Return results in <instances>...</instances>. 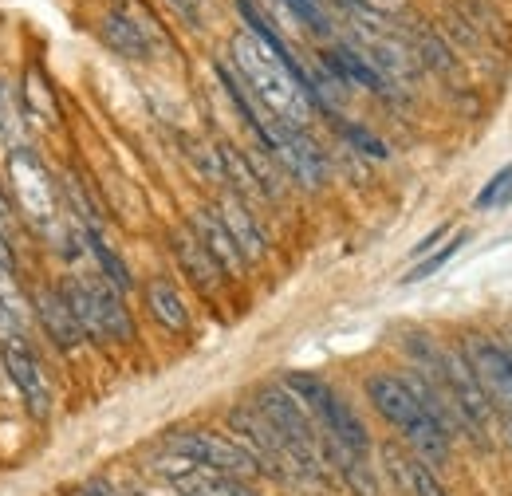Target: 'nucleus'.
<instances>
[{"mask_svg": "<svg viewBox=\"0 0 512 496\" xmlns=\"http://www.w3.org/2000/svg\"><path fill=\"white\" fill-rule=\"evenodd\" d=\"M229 56L237 67V79L253 91L256 107L264 115H272L276 123L304 130L312 119V95L304 91V83L288 71V63L276 60L253 32H237L229 44Z\"/></svg>", "mask_w": 512, "mask_h": 496, "instance_id": "f257e3e1", "label": "nucleus"}, {"mask_svg": "<svg viewBox=\"0 0 512 496\" xmlns=\"http://www.w3.org/2000/svg\"><path fill=\"white\" fill-rule=\"evenodd\" d=\"M367 398H371V406L383 414L386 422L418 449V457H422L426 465H446L449 434L418 406V398L410 394V386H406L402 378H394V374H375V378H367Z\"/></svg>", "mask_w": 512, "mask_h": 496, "instance_id": "f03ea898", "label": "nucleus"}, {"mask_svg": "<svg viewBox=\"0 0 512 496\" xmlns=\"http://www.w3.org/2000/svg\"><path fill=\"white\" fill-rule=\"evenodd\" d=\"M8 186H12L20 217L36 233H44V237L56 233V225H60V193H56V182H52L44 158L32 146H12L8 150Z\"/></svg>", "mask_w": 512, "mask_h": 496, "instance_id": "7ed1b4c3", "label": "nucleus"}, {"mask_svg": "<svg viewBox=\"0 0 512 496\" xmlns=\"http://www.w3.org/2000/svg\"><path fill=\"white\" fill-rule=\"evenodd\" d=\"M60 292H64L67 308L75 311L87 339H95V343H130L134 339L130 311L123 308V296L111 284H87V280L71 276L64 280Z\"/></svg>", "mask_w": 512, "mask_h": 496, "instance_id": "20e7f679", "label": "nucleus"}, {"mask_svg": "<svg viewBox=\"0 0 512 496\" xmlns=\"http://www.w3.org/2000/svg\"><path fill=\"white\" fill-rule=\"evenodd\" d=\"M166 445H170V453L186 457L193 465H205V469H213V473H221V477H229V481L260 473L253 453H249L241 441H233V437L209 434V430H182V434L166 437Z\"/></svg>", "mask_w": 512, "mask_h": 496, "instance_id": "39448f33", "label": "nucleus"}, {"mask_svg": "<svg viewBox=\"0 0 512 496\" xmlns=\"http://www.w3.org/2000/svg\"><path fill=\"white\" fill-rule=\"evenodd\" d=\"M260 138V150H268L300 186L316 189L323 186V178H327V162H323L320 146L304 134V130H296V126H284L276 123L272 115H268V123L264 130L256 134Z\"/></svg>", "mask_w": 512, "mask_h": 496, "instance_id": "423d86ee", "label": "nucleus"}, {"mask_svg": "<svg viewBox=\"0 0 512 496\" xmlns=\"http://www.w3.org/2000/svg\"><path fill=\"white\" fill-rule=\"evenodd\" d=\"M0 359H4L8 382L24 398V410L36 422H48V414H52V386H48V374L40 367V359L32 355V347L24 339H12V343L0 347Z\"/></svg>", "mask_w": 512, "mask_h": 496, "instance_id": "0eeeda50", "label": "nucleus"}, {"mask_svg": "<svg viewBox=\"0 0 512 496\" xmlns=\"http://www.w3.org/2000/svg\"><path fill=\"white\" fill-rule=\"evenodd\" d=\"M229 426H233L237 441L253 453V461L260 469H268V473H276V477H280V473H296L284 437L272 430V422H268L256 406H237V410L229 414Z\"/></svg>", "mask_w": 512, "mask_h": 496, "instance_id": "6e6552de", "label": "nucleus"}, {"mask_svg": "<svg viewBox=\"0 0 512 496\" xmlns=\"http://www.w3.org/2000/svg\"><path fill=\"white\" fill-rule=\"evenodd\" d=\"M465 359L477 374L489 406H501V410H512V359L509 351L497 343V339H485V335H473L465 343Z\"/></svg>", "mask_w": 512, "mask_h": 496, "instance_id": "1a4fd4ad", "label": "nucleus"}, {"mask_svg": "<svg viewBox=\"0 0 512 496\" xmlns=\"http://www.w3.org/2000/svg\"><path fill=\"white\" fill-rule=\"evenodd\" d=\"M170 245H174V256H178L182 272L190 276L201 292H217V288H221V276H225V272H221V264L209 256V248L197 241L193 229H174V233H170Z\"/></svg>", "mask_w": 512, "mask_h": 496, "instance_id": "9d476101", "label": "nucleus"}, {"mask_svg": "<svg viewBox=\"0 0 512 496\" xmlns=\"http://www.w3.org/2000/svg\"><path fill=\"white\" fill-rule=\"evenodd\" d=\"M190 229L197 233V241L209 248V256L221 264V272H225V276H241V272H245V256H241V248L233 245L229 229L221 225L217 209H197Z\"/></svg>", "mask_w": 512, "mask_h": 496, "instance_id": "9b49d317", "label": "nucleus"}, {"mask_svg": "<svg viewBox=\"0 0 512 496\" xmlns=\"http://www.w3.org/2000/svg\"><path fill=\"white\" fill-rule=\"evenodd\" d=\"M217 217H221V225L229 229V237H233V245L241 248V256H245V264H253L264 256V233H260V225H256V217L249 213V205L237 197V193H229L225 201H221V209H217Z\"/></svg>", "mask_w": 512, "mask_h": 496, "instance_id": "f8f14e48", "label": "nucleus"}, {"mask_svg": "<svg viewBox=\"0 0 512 496\" xmlns=\"http://www.w3.org/2000/svg\"><path fill=\"white\" fill-rule=\"evenodd\" d=\"M36 308H40V323H44V331H48V339L56 343V347H79L87 335H83V327H79V319H75V311L67 308L64 292L60 288H44L40 296H36Z\"/></svg>", "mask_w": 512, "mask_h": 496, "instance_id": "ddd939ff", "label": "nucleus"}, {"mask_svg": "<svg viewBox=\"0 0 512 496\" xmlns=\"http://www.w3.org/2000/svg\"><path fill=\"white\" fill-rule=\"evenodd\" d=\"M103 40L119 52V56H127V60H150L154 56V44H150V32L127 16V12H107L103 16Z\"/></svg>", "mask_w": 512, "mask_h": 496, "instance_id": "4468645a", "label": "nucleus"}, {"mask_svg": "<svg viewBox=\"0 0 512 496\" xmlns=\"http://www.w3.org/2000/svg\"><path fill=\"white\" fill-rule=\"evenodd\" d=\"M323 457L335 465V473L347 481V489H351L355 496H379L375 469L367 465V457H363V453L343 449V445H335V441H327V437H323Z\"/></svg>", "mask_w": 512, "mask_h": 496, "instance_id": "2eb2a0df", "label": "nucleus"}, {"mask_svg": "<svg viewBox=\"0 0 512 496\" xmlns=\"http://www.w3.org/2000/svg\"><path fill=\"white\" fill-rule=\"evenodd\" d=\"M146 308L150 315L166 327V331H174V335H186L190 331V311H186V300H182V292L170 284V280H150L146 284Z\"/></svg>", "mask_w": 512, "mask_h": 496, "instance_id": "dca6fc26", "label": "nucleus"}, {"mask_svg": "<svg viewBox=\"0 0 512 496\" xmlns=\"http://www.w3.org/2000/svg\"><path fill=\"white\" fill-rule=\"evenodd\" d=\"M166 477L174 481V489L182 496H229V481L205 465H193L186 457L174 453V461L166 465Z\"/></svg>", "mask_w": 512, "mask_h": 496, "instance_id": "f3484780", "label": "nucleus"}, {"mask_svg": "<svg viewBox=\"0 0 512 496\" xmlns=\"http://www.w3.org/2000/svg\"><path fill=\"white\" fill-rule=\"evenodd\" d=\"M20 103H24V115H28V119L48 123V126L60 123V103H56V91H52V83L44 79L40 63H32V67H28L24 87H20Z\"/></svg>", "mask_w": 512, "mask_h": 496, "instance_id": "a211bd4d", "label": "nucleus"}, {"mask_svg": "<svg viewBox=\"0 0 512 496\" xmlns=\"http://www.w3.org/2000/svg\"><path fill=\"white\" fill-rule=\"evenodd\" d=\"M327 67L335 71V79L343 83H359V87H371V91H386V79L363 60V52L355 48H339V52H327Z\"/></svg>", "mask_w": 512, "mask_h": 496, "instance_id": "6ab92c4d", "label": "nucleus"}, {"mask_svg": "<svg viewBox=\"0 0 512 496\" xmlns=\"http://www.w3.org/2000/svg\"><path fill=\"white\" fill-rule=\"evenodd\" d=\"M83 245H87V252L99 260V268H103V276H107V284L123 296L130 288V272H127V264L119 260V252L103 241V233H83Z\"/></svg>", "mask_w": 512, "mask_h": 496, "instance_id": "aec40b11", "label": "nucleus"}, {"mask_svg": "<svg viewBox=\"0 0 512 496\" xmlns=\"http://www.w3.org/2000/svg\"><path fill=\"white\" fill-rule=\"evenodd\" d=\"M0 146H24L20 142V111H16V99H12V87L8 79L0 75Z\"/></svg>", "mask_w": 512, "mask_h": 496, "instance_id": "412c9836", "label": "nucleus"}, {"mask_svg": "<svg viewBox=\"0 0 512 496\" xmlns=\"http://www.w3.org/2000/svg\"><path fill=\"white\" fill-rule=\"evenodd\" d=\"M465 241H469V237H465V233H457V237H453V241H449V245L442 248V252H430V256H426L422 264H414V268H410V272H406L402 280H406V284H418V280H426V276H434L438 268H446L449 260L457 256V248L465 245Z\"/></svg>", "mask_w": 512, "mask_h": 496, "instance_id": "4be33fe9", "label": "nucleus"}, {"mask_svg": "<svg viewBox=\"0 0 512 496\" xmlns=\"http://www.w3.org/2000/svg\"><path fill=\"white\" fill-rule=\"evenodd\" d=\"M0 308L16 315L20 323L28 319V300H24V288L16 280V268H0Z\"/></svg>", "mask_w": 512, "mask_h": 496, "instance_id": "5701e85b", "label": "nucleus"}, {"mask_svg": "<svg viewBox=\"0 0 512 496\" xmlns=\"http://www.w3.org/2000/svg\"><path fill=\"white\" fill-rule=\"evenodd\" d=\"M339 134H343L359 154H367V158H386V146L371 130H363V126H355V123H339Z\"/></svg>", "mask_w": 512, "mask_h": 496, "instance_id": "b1692460", "label": "nucleus"}, {"mask_svg": "<svg viewBox=\"0 0 512 496\" xmlns=\"http://www.w3.org/2000/svg\"><path fill=\"white\" fill-rule=\"evenodd\" d=\"M512 201V166H505L489 186L477 193V209H489V205H509Z\"/></svg>", "mask_w": 512, "mask_h": 496, "instance_id": "393cba45", "label": "nucleus"}, {"mask_svg": "<svg viewBox=\"0 0 512 496\" xmlns=\"http://www.w3.org/2000/svg\"><path fill=\"white\" fill-rule=\"evenodd\" d=\"M414 496H446V489L438 485V477L430 473V465L426 461H418L414 457V489H410Z\"/></svg>", "mask_w": 512, "mask_h": 496, "instance_id": "a878e982", "label": "nucleus"}, {"mask_svg": "<svg viewBox=\"0 0 512 496\" xmlns=\"http://www.w3.org/2000/svg\"><path fill=\"white\" fill-rule=\"evenodd\" d=\"M292 4V12L300 16V20H308L316 32H327V24H323V12H320V4L316 0H288Z\"/></svg>", "mask_w": 512, "mask_h": 496, "instance_id": "bb28decb", "label": "nucleus"}, {"mask_svg": "<svg viewBox=\"0 0 512 496\" xmlns=\"http://www.w3.org/2000/svg\"><path fill=\"white\" fill-rule=\"evenodd\" d=\"M20 327H24V323H20L16 315H8V311L0 308V347H4V343H12V339H24V331H20Z\"/></svg>", "mask_w": 512, "mask_h": 496, "instance_id": "cd10ccee", "label": "nucleus"}, {"mask_svg": "<svg viewBox=\"0 0 512 496\" xmlns=\"http://www.w3.org/2000/svg\"><path fill=\"white\" fill-rule=\"evenodd\" d=\"M355 4L367 8V12H375V16H394V12L406 8V0H355Z\"/></svg>", "mask_w": 512, "mask_h": 496, "instance_id": "c85d7f7f", "label": "nucleus"}, {"mask_svg": "<svg viewBox=\"0 0 512 496\" xmlns=\"http://www.w3.org/2000/svg\"><path fill=\"white\" fill-rule=\"evenodd\" d=\"M12 225H16V217H12V205H8V197H4V189H0V237H8Z\"/></svg>", "mask_w": 512, "mask_h": 496, "instance_id": "c756f323", "label": "nucleus"}, {"mask_svg": "<svg viewBox=\"0 0 512 496\" xmlns=\"http://www.w3.org/2000/svg\"><path fill=\"white\" fill-rule=\"evenodd\" d=\"M442 237H446V225H442V229H434V233H430V237H426V241H422V245H414V256H426V252H430V248L438 245V241H442Z\"/></svg>", "mask_w": 512, "mask_h": 496, "instance_id": "7c9ffc66", "label": "nucleus"}, {"mask_svg": "<svg viewBox=\"0 0 512 496\" xmlns=\"http://www.w3.org/2000/svg\"><path fill=\"white\" fill-rule=\"evenodd\" d=\"M501 434H505V441L512 445V410H505V418H501Z\"/></svg>", "mask_w": 512, "mask_h": 496, "instance_id": "2f4dec72", "label": "nucleus"}, {"mask_svg": "<svg viewBox=\"0 0 512 496\" xmlns=\"http://www.w3.org/2000/svg\"><path fill=\"white\" fill-rule=\"evenodd\" d=\"M0 268H12V252L4 245V237H0Z\"/></svg>", "mask_w": 512, "mask_h": 496, "instance_id": "473e14b6", "label": "nucleus"}, {"mask_svg": "<svg viewBox=\"0 0 512 496\" xmlns=\"http://www.w3.org/2000/svg\"><path fill=\"white\" fill-rule=\"evenodd\" d=\"M229 496H256L253 489H245V485H237V481H229Z\"/></svg>", "mask_w": 512, "mask_h": 496, "instance_id": "72a5a7b5", "label": "nucleus"}, {"mask_svg": "<svg viewBox=\"0 0 512 496\" xmlns=\"http://www.w3.org/2000/svg\"><path fill=\"white\" fill-rule=\"evenodd\" d=\"M174 4H178V8H182V12H186V16H193V8H190V0H174Z\"/></svg>", "mask_w": 512, "mask_h": 496, "instance_id": "f704fd0d", "label": "nucleus"}, {"mask_svg": "<svg viewBox=\"0 0 512 496\" xmlns=\"http://www.w3.org/2000/svg\"><path fill=\"white\" fill-rule=\"evenodd\" d=\"M501 347H505V351H509V359H512V339H509V343H501Z\"/></svg>", "mask_w": 512, "mask_h": 496, "instance_id": "c9c22d12", "label": "nucleus"}]
</instances>
